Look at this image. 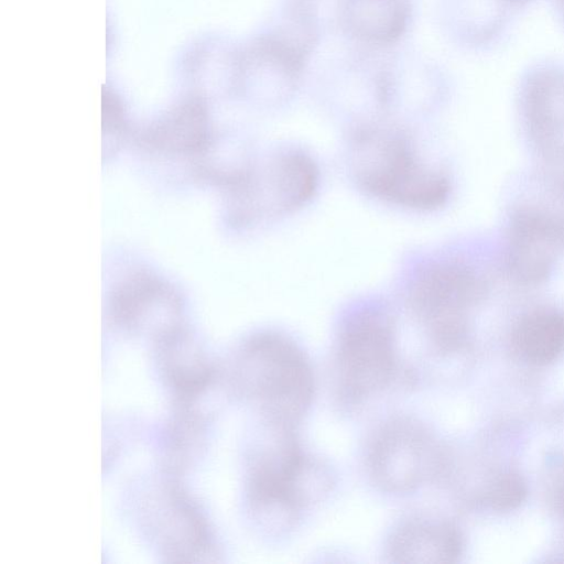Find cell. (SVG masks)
I'll list each match as a JSON object with an SVG mask.
<instances>
[{"label":"cell","instance_id":"16","mask_svg":"<svg viewBox=\"0 0 564 564\" xmlns=\"http://www.w3.org/2000/svg\"><path fill=\"white\" fill-rule=\"evenodd\" d=\"M555 502L557 505L558 510L564 516V477L560 480L556 494H555Z\"/></svg>","mask_w":564,"mask_h":564},{"label":"cell","instance_id":"9","mask_svg":"<svg viewBox=\"0 0 564 564\" xmlns=\"http://www.w3.org/2000/svg\"><path fill=\"white\" fill-rule=\"evenodd\" d=\"M462 549V535L453 524L414 519L392 532L387 556L393 563H449L457 560Z\"/></svg>","mask_w":564,"mask_h":564},{"label":"cell","instance_id":"2","mask_svg":"<svg viewBox=\"0 0 564 564\" xmlns=\"http://www.w3.org/2000/svg\"><path fill=\"white\" fill-rule=\"evenodd\" d=\"M270 429L273 441L251 466L248 496L262 524L279 533L293 528L301 511L319 501L327 475L324 462L301 447L294 430Z\"/></svg>","mask_w":564,"mask_h":564},{"label":"cell","instance_id":"7","mask_svg":"<svg viewBox=\"0 0 564 564\" xmlns=\"http://www.w3.org/2000/svg\"><path fill=\"white\" fill-rule=\"evenodd\" d=\"M563 245L542 220L518 203L510 215L505 248L509 275L524 285L545 281Z\"/></svg>","mask_w":564,"mask_h":564},{"label":"cell","instance_id":"11","mask_svg":"<svg viewBox=\"0 0 564 564\" xmlns=\"http://www.w3.org/2000/svg\"><path fill=\"white\" fill-rule=\"evenodd\" d=\"M167 497L169 512L162 528L166 555L174 561H195L196 556L210 555L213 542L205 519L176 487H171Z\"/></svg>","mask_w":564,"mask_h":564},{"label":"cell","instance_id":"17","mask_svg":"<svg viewBox=\"0 0 564 564\" xmlns=\"http://www.w3.org/2000/svg\"><path fill=\"white\" fill-rule=\"evenodd\" d=\"M561 1H562L563 6H564V0H561Z\"/></svg>","mask_w":564,"mask_h":564},{"label":"cell","instance_id":"15","mask_svg":"<svg viewBox=\"0 0 564 564\" xmlns=\"http://www.w3.org/2000/svg\"><path fill=\"white\" fill-rule=\"evenodd\" d=\"M527 496V487L522 478L514 474L499 477L490 487L487 500L497 510H512L517 508Z\"/></svg>","mask_w":564,"mask_h":564},{"label":"cell","instance_id":"14","mask_svg":"<svg viewBox=\"0 0 564 564\" xmlns=\"http://www.w3.org/2000/svg\"><path fill=\"white\" fill-rule=\"evenodd\" d=\"M530 208L564 246V172L544 174L538 192L520 200Z\"/></svg>","mask_w":564,"mask_h":564},{"label":"cell","instance_id":"1","mask_svg":"<svg viewBox=\"0 0 564 564\" xmlns=\"http://www.w3.org/2000/svg\"><path fill=\"white\" fill-rule=\"evenodd\" d=\"M241 392L256 401L269 426L294 430L307 412L315 378L304 351L276 333L252 336L241 347L236 366Z\"/></svg>","mask_w":564,"mask_h":564},{"label":"cell","instance_id":"10","mask_svg":"<svg viewBox=\"0 0 564 564\" xmlns=\"http://www.w3.org/2000/svg\"><path fill=\"white\" fill-rule=\"evenodd\" d=\"M158 344L162 371L182 399L198 394L209 384L213 367L178 328L161 333Z\"/></svg>","mask_w":564,"mask_h":564},{"label":"cell","instance_id":"3","mask_svg":"<svg viewBox=\"0 0 564 564\" xmlns=\"http://www.w3.org/2000/svg\"><path fill=\"white\" fill-rule=\"evenodd\" d=\"M355 172L369 194L410 208L433 209L449 195V182L426 167L399 135L367 132L356 144Z\"/></svg>","mask_w":564,"mask_h":564},{"label":"cell","instance_id":"12","mask_svg":"<svg viewBox=\"0 0 564 564\" xmlns=\"http://www.w3.org/2000/svg\"><path fill=\"white\" fill-rule=\"evenodd\" d=\"M511 341L525 361L542 366L564 351V314L539 308L523 315L512 330Z\"/></svg>","mask_w":564,"mask_h":564},{"label":"cell","instance_id":"6","mask_svg":"<svg viewBox=\"0 0 564 564\" xmlns=\"http://www.w3.org/2000/svg\"><path fill=\"white\" fill-rule=\"evenodd\" d=\"M435 440L419 421L402 416L384 423L368 452L370 477L382 491L402 495L420 488L440 468Z\"/></svg>","mask_w":564,"mask_h":564},{"label":"cell","instance_id":"8","mask_svg":"<svg viewBox=\"0 0 564 564\" xmlns=\"http://www.w3.org/2000/svg\"><path fill=\"white\" fill-rule=\"evenodd\" d=\"M524 115L529 134L547 159L564 161V74L547 70L528 84Z\"/></svg>","mask_w":564,"mask_h":564},{"label":"cell","instance_id":"5","mask_svg":"<svg viewBox=\"0 0 564 564\" xmlns=\"http://www.w3.org/2000/svg\"><path fill=\"white\" fill-rule=\"evenodd\" d=\"M486 284L469 265L445 262L431 267L416 281L412 307L434 343L451 349L466 335L467 311L484 296Z\"/></svg>","mask_w":564,"mask_h":564},{"label":"cell","instance_id":"4","mask_svg":"<svg viewBox=\"0 0 564 564\" xmlns=\"http://www.w3.org/2000/svg\"><path fill=\"white\" fill-rule=\"evenodd\" d=\"M341 395L360 402L384 389L397 368L394 329L373 311L352 316L343 327L336 349Z\"/></svg>","mask_w":564,"mask_h":564},{"label":"cell","instance_id":"13","mask_svg":"<svg viewBox=\"0 0 564 564\" xmlns=\"http://www.w3.org/2000/svg\"><path fill=\"white\" fill-rule=\"evenodd\" d=\"M343 17L348 30L360 40L389 44L403 33L408 7L404 0H345Z\"/></svg>","mask_w":564,"mask_h":564}]
</instances>
